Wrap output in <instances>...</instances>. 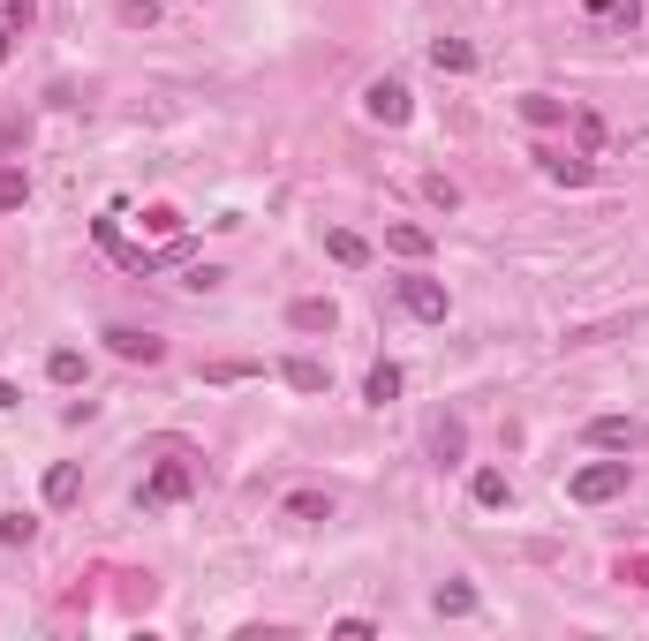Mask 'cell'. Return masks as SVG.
Segmentation results:
<instances>
[{"label":"cell","mask_w":649,"mask_h":641,"mask_svg":"<svg viewBox=\"0 0 649 641\" xmlns=\"http://www.w3.org/2000/svg\"><path fill=\"white\" fill-rule=\"evenodd\" d=\"M619 491H627V461H589V469L566 475V498L574 506H611Z\"/></svg>","instance_id":"cell-1"},{"label":"cell","mask_w":649,"mask_h":641,"mask_svg":"<svg viewBox=\"0 0 649 641\" xmlns=\"http://www.w3.org/2000/svg\"><path fill=\"white\" fill-rule=\"evenodd\" d=\"M189 491H197V469H189V461H159V469H151V483H144L136 498H144V513H151V506H181Z\"/></svg>","instance_id":"cell-2"},{"label":"cell","mask_w":649,"mask_h":641,"mask_svg":"<svg viewBox=\"0 0 649 641\" xmlns=\"http://www.w3.org/2000/svg\"><path fill=\"white\" fill-rule=\"evenodd\" d=\"M363 114H370V122H386V128H400L408 114H416V98H408L400 76H378V84L363 91Z\"/></svg>","instance_id":"cell-3"},{"label":"cell","mask_w":649,"mask_h":641,"mask_svg":"<svg viewBox=\"0 0 649 641\" xmlns=\"http://www.w3.org/2000/svg\"><path fill=\"white\" fill-rule=\"evenodd\" d=\"M400 309L423 317V325H446V287H438L431 272H408V280H400Z\"/></svg>","instance_id":"cell-4"},{"label":"cell","mask_w":649,"mask_h":641,"mask_svg":"<svg viewBox=\"0 0 649 641\" xmlns=\"http://www.w3.org/2000/svg\"><path fill=\"white\" fill-rule=\"evenodd\" d=\"M106 347L122 355V362H159L167 340H151V333H136V325H106Z\"/></svg>","instance_id":"cell-5"},{"label":"cell","mask_w":649,"mask_h":641,"mask_svg":"<svg viewBox=\"0 0 649 641\" xmlns=\"http://www.w3.org/2000/svg\"><path fill=\"white\" fill-rule=\"evenodd\" d=\"M589 445H597V453H635L642 430L627 423V416H597V423H589Z\"/></svg>","instance_id":"cell-6"},{"label":"cell","mask_w":649,"mask_h":641,"mask_svg":"<svg viewBox=\"0 0 649 641\" xmlns=\"http://www.w3.org/2000/svg\"><path fill=\"white\" fill-rule=\"evenodd\" d=\"M386 250H392V256H408V264H423V256H431V227H416V219H392V227H386Z\"/></svg>","instance_id":"cell-7"},{"label":"cell","mask_w":649,"mask_h":641,"mask_svg":"<svg viewBox=\"0 0 649 641\" xmlns=\"http://www.w3.org/2000/svg\"><path fill=\"white\" fill-rule=\"evenodd\" d=\"M461 453H469V423H461V416H438V423H431V461L453 469Z\"/></svg>","instance_id":"cell-8"},{"label":"cell","mask_w":649,"mask_h":641,"mask_svg":"<svg viewBox=\"0 0 649 641\" xmlns=\"http://www.w3.org/2000/svg\"><path fill=\"white\" fill-rule=\"evenodd\" d=\"M536 159H544V174H552V181H559V189H582V181H589V151H536Z\"/></svg>","instance_id":"cell-9"},{"label":"cell","mask_w":649,"mask_h":641,"mask_svg":"<svg viewBox=\"0 0 649 641\" xmlns=\"http://www.w3.org/2000/svg\"><path fill=\"white\" fill-rule=\"evenodd\" d=\"M431 69L438 76H469V69H477V45L469 39H431Z\"/></svg>","instance_id":"cell-10"},{"label":"cell","mask_w":649,"mask_h":641,"mask_svg":"<svg viewBox=\"0 0 649 641\" xmlns=\"http://www.w3.org/2000/svg\"><path fill=\"white\" fill-rule=\"evenodd\" d=\"M280 378L295 385V392H325V385H333V370H325L317 355H287V362H280Z\"/></svg>","instance_id":"cell-11"},{"label":"cell","mask_w":649,"mask_h":641,"mask_svg":"<svg viewBox=\"0 0 649 641\" xmlns=\"http://www.w3.org/2000/svg\"><path fill=\"white\" fill-rule=\"evenodd\" d=\"M76 491H84V469H76V461H53V469H45V506H69Z\"/></svg>","instance_id":"cell-12"},{"label":"cell","mask_w":649,"mask_h":641,"mask_svg":"<svg viewBox=\"0 0 649 641\" xmlns=\"http://www.w3.org/2000/svg\"><path fill=\"white\" fill-rule=\"evenodd\" d=\"M287 325H295V333H333V302H325V295H303L295 309H287Z\"/></svg>","instance_id":"cell-13"},{"label":"cell","mask_w":649,"mask_h":641,"mask_svg":"<svg viewBox=\"0 0 649 641\" xmlns=\"http://www.w3.org/2000/svg\"><path fill=\"white\" fill-rule=\"evenodd\" d=\"M469 498L499 513V506H506V498H514V483H506V475H499V469H477V475H469Z\"/></svg>","instance_id":"cell-14"},{"label":"cell","mask_w":649,"mask_h":641,"mask_svg":"<svg viewBox=\"0 0 649 641\" xmlns=\"http://www.w3.org/2000/svg\"><path fill=\"white\" fill-rule=\"evenodd\" d=\"M325 250H333V264H347V272H355V264H370V242H363L355 227H333V234H325Z\"/></svg>","instance_id":"cell-15"},{"label":"cell","mask_w":649,"mask_h":641,"mask_svg":"<svg viewBox=\"0 0 649 641\" xmlns=\"http://www.w3.org/2000/svg\"><path fill=\"white\" fill-rule=\"evenodd\" d=\"M363 400H370V408L400 400V362H370V378H363Z\"/></svg>","instance_id":"cell-16"},{"label":"cell","mask_w":649,"mask_h":641,"mask_svg":"<svg viewBox=\"0 0 649 641\" xmlns=\"http://www.w3.org/2000/svg\"><path fill=\"white\" fill-rule=\"evenodd\" d=\"M521 122H528V128H559L566 106L552 98V91H528V98H521Z\"/></svg>","instance_id":"cell-17"},{"label":"cell","mask_w":649,"mask_h":641,"mask_svg":"<svg viewBox=\"0 0 649 641\" xmlns=\"http://www.w3.org/2000/svg\"><path fill=\"white\" fill-rule=\"evenodd\" d=\"M438 619H469V611H477V589H469V581H438Z\"/></svg>","instance_id":"cell-18"},{"label":"cell","mask_w":649,"mask_h":641,"mask_svg":"<svg viewBox=\"0 0 649 641\" xmlns=\"http://www.w3.org/2000/svg\"><path fill=\"white\" fill-rule=\"evenodd\" d=\"M45 378L53 385H84V347H53V355H45Z\"/></svg>","instance_id":"cell-19"},{"label":"cell","mask_w":649,"mask_h":641,"mask_svg":"<svg viewBox=\"0 0 649 641\" xmlns=\"http://www.w3.org/2000/svg\"><path fill=\"white\" fill-rule=\"evenodd\" d=\"M287 521H333V498L325 491H287Z\"/></svg>","instance_id":"cell-20"},{"label":"cell","mask_w":649,"mask_h":641,"mask_svg":"<svg viewBox=\"0 0 649 641\" xmlns=\"http://www.w3.org/2000/svg\"><path fill=\"white\" fill-rule=\"evenodd\" d=\"M23 197H31V174H23V167H0V212H15Z\"/></svg>","instance_id":"cell-21"},{"label":"cell","mask_w":649,"mask_h":641,"mask_svg":"<svg viewBox=\"0 0 649 641\" xmlns=\"http://www.w3.org/2000/svg\"><path fill=\"white\" fill-rule=\"evenodd\" d=\"M423 197H431L438 212H461V189H453V181H446V174H431V181H423Z\"/></svg>","instance_id":"cell-22"},{"label":"cell","mask_w":649,"mask_h":641,"mask_svg":"<svg viewBox=\"0 0 649 641\" xmlns=\"http://www.w3.org/2000/svg\"><path fill=\"white\" fill-rule=\"evenodd\" d=\"M31 528H39L31 513H8V521H0V544H31Z\"/></svg>","instance_id":"cell-23"},{"label":"cell","mask_w":649,"mask_h":641,"mask_svg":"<svg viewBox=\"0 0 649 641\" xmlns=\"http://www.w3.org/2000/svg\"><path fill=\"white\" fill-rule=\"evenodd\" d=\"M205 378H219V385H242V378H258V362H212Z\"/></svg>","instance_id":"cell-24"},{"label":"cell","mask_w":649,"mask_h":641,"mask_svg":"<svg viewBox=\"0 0 649 641\" xmlns=\"http://www.w3.org/2000/svg\"><path fill=\"white\" fill-rule=\"evenodd\" d=\"M0 15H8V31H23V23H31L39 8H31V0H0Z\"/></svg>","instance_id":"cell-25"},{"label":"cell","mask_w":649,"mask_h":641,"mask_svg":"<svg viewBox=\"0 0 649 641\" xmlns=\"http://www.w3.org/2000/svg\"><path fill=\"white\" fill-rule=\"evenodd\" d=\"M144 227H151V234H181V212H167V204H159V212H144Z\"/></svg>","instance_id":"cell-26"},{"label":"cell","mask_w":649,"mask_h":641,"mask_svg":"<svg viewBox=\"0 0 649 641\" xmlns=\"http://www.w3.org/2000/svg\"><path fill=\"white\" fill-rule=\"evenodd\" d=\"M23 144H31V128H23V122H0V151H23Z\"/></svg>","instance_id":"cell-27"},{"label":"cell","mask_w":649,"mask_h":641,"mask_svg":"<svg viewBox=\"0 0 649 641\" xmlns=\"http://www.w3.org/2000/svg\"><path fill=\"white\" fill-rule=\"evenodd\" d=\"M582 8H589V15H619V0H582Z\"/></svg>","instance_id":"cell-28"}]
</instances>
